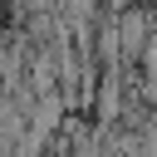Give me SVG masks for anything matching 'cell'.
Here are the masks:
<instances>
[{
  "label": "cell",
  "mask_w": 157,
  "mask_h": 157,
  "mask_svg": "<svg viewBox=\"0 0 157 157\" xmlns=\"http://www.w3.org/2000/svg\"><path fill=\"white\" fill-rule=\"evenodd\" d=\"M137 74H142V78H157V34L147 39V49H142V59H137Z\"/></svg>",
  "instance_id": "2"
},
{
  "label": "cell",
  "mask_w": 157,
  "mask_h": 157,
  "mask_svg": "<svg viewBox=\"0 0 157 157\" xmlns=\"http://www.w3.org/2000/svg\"><path fill=\"white\" fill-rule=\"evenodd\" d=\"M25 132H29V113H25L10 93H0V142H5V147H15Z\"/></svg>",
  "instance_id": "1"
}]
</instances>
